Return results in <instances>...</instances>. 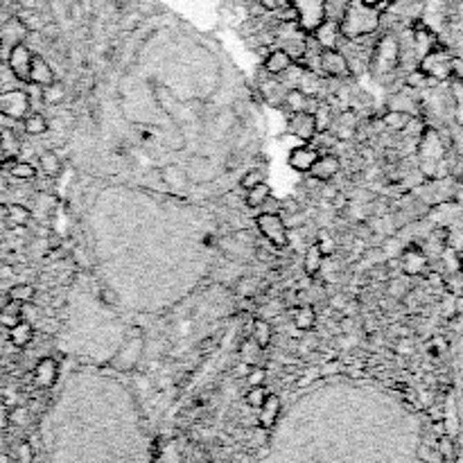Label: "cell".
<instances>
[{
  "label": "cell",
  "mask_w": 463,
  "mask_h": 463,
  "mask_svg": "<svg viewBox=\"0 0 463 463\" xmlns=\"http://www.w3.org/2000/svg\"><path fill=\"white\" fill-rule=\"evenodd\" d=\"M380 19H382V10L366 5L364 0H350L339 19L341 39L359 41L368 37V34H373L380 28Z\"/></svg>",
  "instance_id": "obj_1"
},
{
  "label": "cell",
  "mask_w": 463,
  "mask_h": 463,
  "mask_svg": "<svg viewBox=\"0 0 463 463\" xmlns=\"http://www.w3.org/2000/svg\"><path fill=\"white\" fill-rule=\"evenodd\" d=\"M291 7H294V12H296L298 30L307 34V37H312L316 28L328 19L325 0H291Z\"/></svg>",
  "instance_id": "obj_2"
},
{
  "label": "cell",
  "mask_w": 463,
  "mask_h": 463,
  "mask_svg": "<svg viewBox=\"0 0 463 463\" xmlns=\"http://www.w3.org/2000/svg\"><path fill=\"white\" fill-rule=\"evenodd\" d=\"M255 226H258L260 235L267 239L276 251H282V248L289 246V230L278 212H260V215L255 217Z\"/></svg>",
  "instance_id": "obj_3"
},
{
  "label": "cell",
  "mask_w": 463,
  "mask_h": 463,
  "mask_svg": "<svg viewBox=\"0 0 463 463\" xmlns=\"http://www.w3.org/2000/svg\"><path fill=\"white\" fill-rule=\"evenodd\" d=\"M32 111L30 93L23 89H12L0 93V114L10 120H23Z\"/></svg>",
  "instance_id": "obj_4"
},
{
  "label": "cell",
  "mask_w": 463,
  "mask_h": 463,
  "mask_svg": "<svg viewBox=\"0 0 463 463\" xmlns=\"http://www.w3.org/2000/svg\"><path fill=\"white\" fill-rule=\"evenodd\" d=\"M32 50L28 44H19L10 50L5 64L12 71V75L19 80L21 84H30V66H32Z\"/></svg>",
  "instance_id": "obj_5"
},
{
  "label": "cell",
  "mask_w": 463,
  "mask_h": 463,
  "mask_svg": "<svg viewBox=\"0 0 463 463\" xmlns=\"http://www.w3.org/2000/svg\"><path fill=\"white\" fill-rule=\"evenodd\" d=\"M319 73L332 77V80H344V77H348L350 75V66H348L346 55L341 53L339 48H334V50H321Z\"/></svg>",
  "instance_id": "obj_6"
},
{
  "label": "cell",
  "mask_w": 463,
  "mask_h": 463,
  "mask_svg": "<svg viewBox=\"0 0 463 463\" xmlns=\"http://www.w3.org/2000/svg\"><path fill=\"white\" fill-rule=\"evenodd\" d=\"M398 64V41L393 37H384L380 39V44L375 46V53H373V71L377 73H387V71H393Z\"/></svg>",
  "instance_id": "obj_7"
},
{
  "label": "cell",
  "mask_w": 463,
  "mask_h": 463,
  "mask_svg": "<svg viewBox=\"0 0 463 463\" xmlns=\"http://www.w3.org/2000/svg\"><path fill=\"white\" fill-rule=\"evenodd\" d=\"M287 131L291 136H296L298 140L303 143H310L314 136H316V122H314V116L310 111H298V114H291L289 118V125H287Z\"/></svg>",
  "instance_id": "obj_8"
},
{
  "label": "cell",
  "mask_w": 463,
  "mask_h": 463,
  "mask_svg": "<svg viewBox=\"0 0 463 463\" xmlns=\"http://www.w3.org/2000/svg\"><path fill=\"white\" fill-rule=\"evenodd\" d=\"M312 41L321 50H334L341 44V32H339V21L337 19H325L316 32L312 34Z\"/></svg>",
  "instance_id": "obj_9"
},
{
  "label": "cell",
  "mask_w": 463,
  "mask_h": 463,
  "mask_svg": "<svg viewBox=\"0 0 463 463\" xmlns=\"http://www.w3.org/2000/svg\"><path fill=\"white\" fill-rule=\"evenodd\" d=\"M339 170H341L339 156H334V154H319V158L314 161V165L307 174H310L312 179H316V181L328 183L339 174Z\"/></svg>",
  "instance_id": "obj_10"
},
{
  "label": "cell",
  "mask_w": 463,
  "mask_h": 463,
  "mask_svg": "<svg viewBox=\"0 0 463 463\" xmlns=\"http://www.w3.org/2000/svg\"><path fill=\"white\" fill-rule=\"evenodd\" d=\"M319 158V149H314L312 145H307V143H303L301 147H296V149H291L289 152V158H287V163H289V167L294 170V172H301V174H307L312 170V165H314V161Z\"/></svg>",
  "instance_id": "obj_11"
},
{
  "label": "cell",
  "mask_w": 463,
  "mask_h": 463,
  "mask_svg": "<svg viewBox=\"0 0 463 463\" xmlns=\"http://www.w3.org/2000/svg\"><path fill=\"white\" fill-rule=\"evenodd\" d=\"M53 82H57L53 66H50L41 55H32L30 84H34V87H41V89H44V87H50V84H53Z\"/></svg>",
  "instance_id": "obj_12"
},
{
  "label": "cell",
  "mask_w": 463,
  "mask_h": 463,
  "mask_svg": "<svg viewBox=\"0 0 463 463\" xmlns=\"http://www.w3.org/2000/svg\"><path fill=\"white\" fill-rule=\"evenodd\" d=\"M59 375V364L55 357H41L37 362V368H34V382L39 384L41 389H50L55 387Z\"/></svg>",
  "instance_id": "obj_13"
},
{
  "label": "cell",
  "mask_w": 463,
  "mask_h": 463,
  "mask_svg": "<svg viewBox=\"0 0 463 463\" xmlns=\"http://www.w3.org/2000/svg\"><path fill=\"white\" fill-rule=\"evenodd\" d=\"M420 73L434 75V77H439V80H443V77L450 73V59H445V55H441V53L425 55L423 62H420Z\"/></svg>",
  "instance_id": "obj_14"
},
{
  "label": "cell",
  "mask_w": 463,
  "mask_h": 463,
  "mask_svg": "<svg viewBox=\"0 0 463 463\" xmlns=\"http://www.w3.org/2000/svg\"><path fill=\"white\" fill-rule=\"evenodd\" d=\"M23 143L19 138V134L14 131V127H3L0 129V152H3L5 158H16L21 154Z\"/></svg>",
  "instance_id": "obj_15"
},
{
  "label": "cell",
  "mask_w": 463,
  "mask_h": 463,
  "mask_svg": "<svg viewBox=\"0 0 463 463\" xmlns=\"http://www.w3.org/2000/svg\"><path fill=\"white\" fill-rule=\"evenodd\" d=\"M323 248H321V244L319 242H314V244H310L305 248V255H303V271H305V276H310V278H314L316 273L321 271V267H323Z\"/></svg>",
  "instance_id": "obj_16"
},
{
  "label": "cell",
  "mask_w": 463,
  "mask_h": 463,
  "mask_svg": "<svg viewBox=\"0 0 463 463\" xmlns=\"http://www.w3.org/2000/svg\"><path fill=\"white\" fill-rule=\"evenodd\" d=\"M291 57L285 53L282 48L278 50H271V53L267 55V59H264V71H267V75H282L287 71V68H291Z\"/></svg>",
  "instance_id": "obj_17"
},
{
  "label": "cell",
  "mask_w": 463,
  "mask_h": 463,
  "mask_svg": "<svg viewBox=\"0 0 463 463\" xmlns=\"http://www.w3.org/2000/svg\"><path fill=\"white\" fill-rule=\"evenodd\" d=\"M7 332H10L7 334V339H10V344L14 348H28L32 344V339H34V325L28 323V321H19L12 330H7Z\"/></svg>",
  "instance_id": "obj_18"
},
{
  "label": "cell",
  "mask_w": 463,
  "mask_h": 463,
  "mask_svg": "<svg viewBox=\"0 0 463 463\" xmlns=\"http://www.w3.org/2000/svg\"><path fill=\"white\" fill-rule=\"evenodd\" d=\"M3 167H7V174L14 176L16 181H34V179H37V167L28 161H12L10 158L7 165H3Z\"/></svg>",
  "instance_id": "obj_19"
},
{
  "label": "cell",
  "mask_w": 463,
  "mask_h": 463,
  "mask_svg": "<svg viewBox=\"0 0 463 463\" xmlns=\"http://www.w3.org/2000/svg\"><path fill=\"white\" fill-rule=\"evenodd\" d=\"M39 170L50 179H57L62 174V158L57 156L55 149H46L39 154Z\"/></svg>",
  "instance_id": "obj_20"
},
{
  "label": "cell",
  "mask_w": 463,
  "mask_h": 463,
  "mask_svg": "<svg viewBox=\"0 0 463 463\" xmlns=\"http://www.w3.org/2000/svg\"><path fill=\"white\" fill-rule=\"evenodd\" d=\"M23 129H25V134H30V136H44L50 129V122H48V118L44 114H39V111H30V114L23 118Z\"/></svg>",
  "instance_id": "obj_21"
},
{
  "label": "cell",
  "mask_w": 463,
  "mask_h": 463,
  "mask_svg": "<svg viewBox=\"0 0 463 463\" xmlns=\"http://www.w3.org/2000/svg\"><path fill=\"white\" fill-rule=\"evenodd\" d=\"M278 414H280V398L273 396V393H267V398L260 405V420L262 425L267 427H273V423L278 420Z\"/></svg>",
  "instance_id": "obj_22"
},
{
  "label": "cell",
  "mask_w": 463,
  "mask_h": 463,
  "mask_svg": "<svg viewBox=\"0 0 463 463\" xmlns=\"http://www.w3.org/2000/svg\"><path fill=\"white\" fill-rule=\"evenodd\" d=\"M251 339H255L262 348H267L273 339V325L269 319H255L251 323Z\"/></svg>",
  "instance_id": "obj_23"
},
{
  "label": "cell",
  "mask_w": 463,
  "mask_h": 463,
  "mask_svg": "<svg viewBox=\"0 0 463 463\" xmlns=\"http://www.w3.org/2000/svg\"><path fill=\"white\" fill-rule=\"evenodd\" d=\"M32 210L23 203H10L7 206V224H12L16 228H23L25 224H30Z\"/></svg>",
  "instance_id": "obj_24"
},
{
  "label": "cell",
  "mask_w": 463,
  "mask_h": 463,
  "mask_svg": "<svg viewBox=\"0 0 463 463\" xmlns=\"http://www.w3.org/2000/svg\"><path fill=\"white\" fill-rule=\"evenodd\" d=\"M262 346L258 344L255 339H246L242 346H239V357H242V362L246 366H260V359H262Z\"/></svg>",
  "instance_id": "obj_25"
},
{
  "label": "cell",
  "mask_w": 463,
  "mask_h": 463,
  "mask_svg": "<svg viewBox=\"0 0 463 463\" xmlns=\"http://www.w3.org/2000/svg\"><path fill=\"white\" fill-rule=\"evenodd\" d=\"M314 323H316V312H314V307L310 305V303H303V305H298L296 307V312H294V325L298 330H312L314 328Z\"/></svg>",
  "instance_id": "obj_26"
},
{
  "label": "cell",
  "mask_w": 463,
  "mask_h": 463,
  "mask_svg": "<svg viewBox=\"0 0 463 463\" xmlns=\"http://www.w3.org/2000/svg\"><path fill=\"white\" fill-rule=\"evenodd\" d=\"M64 100H66V89H64V84L53 82V84H50V87H44V89H41V102H44L46 107L64 105Z\"/></svg>",
  "instance_id": "obj_27"
},
{
  "label": "cell",
  "mask_w": 463,
  "mask_h": 463,
  "mask_svg": "<svg viewBox=\"0 0 463 463\" xmlns=\"http://www.w3.org/2000/svg\"><path fill=\"white\" fill-rule=\"evenodd\" d=\"M307 102H310V98H307L301 89H287L285 98H282V105H287V109L291 111V114L307 111Z\"/></svg>",
  "instance_id": "obj_28"
},
{
  "label": "cell",
  "mask_w": 463,
  "mask_h": 463,
  "mask_svg": "<svg viewBox=\"0 0 463 463\" xmlns=\"http://www.w3.org/2000/svg\"><path fill=\"white\" fill-rule=\"evenodd\" d=\"M7 296H10V301H16V303H30L37 298V287H34L32 282H21V285H12L10 291H7Z\"/></svg>",
  "instance_id": "obj_29"
},
{
  "label": "cell",
  "mask_w": 463,
  "mask_h": 463,
  "mask_svg": "<svg viewBox=\"0 0 463 463\" xmlns=\"http://www.w3.org/2000/svg\"><path fill=\"white\" fill-rule=\"evenodd\" d=\"M269 194H271V188L262 181L255 188H251V190H246V206L248 208H262V203L269 199Z\"/></svg>",
  "instance_id": "obj_30"
},
{
  "label": "cell",
  "mask_w": 463,
  "mask_h": 463,
  "mask_svg": "<svg viewBox=\"0 0 463 463\" xmlns=\"http://www.w3.org/2000/svg\"><path fill=\"white\" fill-rule=\"evenodd\" d=\"M312 116H314V122H316V134L330 131L334 116H332V109L328 105H323V102H321V105L316 107V111H312Z\"/></svg>",
  "instance_id": "obj_31"
},
{
  "label": "cell",
  "mask_w": 463,
  "mask_h": 463,
  "mask_svg": "<svg viewBox=\"0 0 463 463\" xmlns=\"http://www.w3.org/2000/svg\"><path fill=\"white\" fill-rule=\"evenodd\" d=\"M380 122L387 127L389 131H402V129H407L409 118H407V114H402V111H391L389 109V114H384V118L380 120Z\"/></svg>",
  "instance_id": "obj_32"
},
{
  "label": "cell",
  "mask_w": 463,
  "mask_h": 463,
  "mask_svg": "<svg viewBox=\"0 0 463 463\" xmlns=\"http://www.w3.org/2000/svg\"><path fill=\"white\" fill-rule=\"evenodd\" d=\"M19 19H21V23L25 25V28H28V32H41L46 28V21L41 19V14L34 12V10H21Z\"/></svg>",
  "instance_id": "obj_33"
},
{
  "label": "cell",
  "mask_w": 463,
  "mask_h": 463,
  "mask_svg": "<svg viewBox=\"0 0 463 463\" xmlns=\"http://www.w3.org/2000/svg\"><path fill=\"white\" fill-rule=\"evenodd\" d=\"M402 267H405L407 273H420V269L425 267V255L418 253V251H407L405 255H402Z\"/></svg>",
  "instance_id": "obj_34"
},
{
  "label": "cell",
  "mask_w": 463,
  "mask_h": 463,
  "mask_svg": "<svg viewBox=\"0 0 463 463\" xmlns=\"http://www.w3.org/2000/svg\"><path fill=\"white\" fill-rule=\"evenodd\" d=\"M21 321H28V323H37V321H41V316H44V312H41V307L37 305V303H21Z\"/></svg>",
  "instance_id": "obj_35"
},
{
  "label": "cell",
  "mask_w": 463,
  "mask_h": 463,
  "mask_svg": "<svg viewBox=\"0 0 463 463\" xmlns=\"http://www.w3.org/2000/svg\"><path fill=\"white\" fill-rule=\"evenodd\" d=\"M262 181H264V176L260 170H248V172H244V176L239 179V185H242L244 190H251V188H255Z\"/></svg>",
  "instance_id": "obj_36"
},
{
  "label": "cell",
  "mask_w": 463,
  "mask_h": 463,
  "mask_svg": "<svg viewBox=\"0 0 463 463\" xmlns=\"http://www.w3.org/2000/svg\"><path fill=\"white\" fill-rule=\"evenodd\" d=\"M258 280L255 278H244V280H239V285H237V294L239 296H244V298H248V296H255L258 294Z\"/></svg>",
  "instance_id": "obj_37"
},
{
  "label": "cell",
  "mask_w": 463,
  "mask_h": 463,
  "mask_svg": "<svg viewBox=\"0 0 463 463\" xmlns=\"http://www.w3.org/2000/svg\"><path fill=\"white\" fill-rule=\"evenodd\" d=\"M264 398H267V389L262 387H251V391H248V396H246V400H248V405L251 407H258L260 409V405L264 402Z\"/></svg>",
  "instance_id": "obj_38"
},
{
  "label": "cell",
  "mask_w": 463,
  "mask_h": 463,
  "mask_svg": "<svg viewBox=\"0 0 463 463\" xmlns=\"http://www.w3.org/2000/svg\"><path fill=\"white\" fill-rule=\"evenodd\" d=\"M267 380V371H264L262 366H251V371H248V384L251 387H260Z\"/></svg>",
  "instance_id": "obj_39"
},
{
  "label": "cell",
  "mask_w": 463,
  "mask_h": 463,
  "mask_svg": "<svg viewBox=\"0 0 463 463\" xmlns=\"http://www.w3.org/2000/svg\"><path fill=\"white\" fill-rule=\"evenodd\" d=\"M100 298H102V303L109 305V307H116V305H118V294H116V291L111 289V287H102Z\"/></svg>",
  "instance_id": "obj_40"
},
{
  "label": "cell",
  "mask_w": 463,
  "mask_h": 463,
  "mask_svg": "<svg viewBox=\"0 0 463 463\" xmlns=\"http://www.w3.org/2000/svg\"><path fill=\"white\" fill-rule=\"evenodd\" d=\"M450 73H454L459 77V80H463V59H452V62H450Z\"/></svg>",
  "instance_id": "obj_41"
},
{
  "label": "cell",
  "mask_w": 463,
  "mask_h": 463,
  "mask_svg": "<svg viewBox=\"0 0 463 463\" xmlns=\"http://www.w3.org/2000/svg\"><path fill=\"white\" fill-rule=\"evenodd\" d=\"M10 418L14 420V423H25V420H28V409H14L12 414H10Z\"/></svg>",
  "instance_id": "obj_42"
},
{
  "label": "cell",
  "mask_w": 463,
  "mask_h": 463,
  "mask_svg": "<svg viewBox=\"0 0 463 463\" xmlns=\"http://www.w3.org/2000/svg\"><path fill=\"white\" fill-rule=\"evenodd\" d=\"M348 203V199H346V194H341V192H337V194H332V206L334 208H344V206Z\"/></svg>",
  "instance_id": "obj_43"
},
{
  "label": "cell",
  "mask_w": 463,
  "mask_h": 463,
  "mask_svg": "<svg viewBox=\"0 0 463 463\" xmlns=\"http://www.w3.org/2000/svg\"><path fill=\"white\" fill-rule=\"evenodd\" d=\"M7 190H10V174L0 172V194H5Z\"/></svg>",
  "instance_id": "obj_44"
},
{
  "label": "cell",
  "mask_w": 463,
  "mask_h": 463,
  "mask_svg": "<svg viewBox=\"0 0 463 463\" xmlns=\"http://www.w3.org/2000/svg\"><path fill=\"white\" fill-rule=\"evenodd\" d=\"M366 5H371V7H377V10H382L384 5L387 3H391V0H364Z\"/></svg>",
  "instance_id": "obj_45"
},
{
  "label": "cell",
  "mask_w": 463,
  "mask_h": 463,
  "mask_svg": "<svg viewBox=\"0 0 463 463\" xmlns=\"http://www.w3.org/2000/svg\"><path fill=\"white\" fill-rule=\"evenodd\" d=\"M215 346H217V339H215V337H208V339H206L203 344H201V350H210V348H215Z\"/></svg>",
  "instance_id": "obj_46"
},
{
  "label": "cell",
  "mask_w": 463,
  "mask_h": 463,
  "mask_svg": "<svg viewBox=\"0 0 463 463\" xmlns=\"http://www.w3.org/2000/svg\"><path fill=\"white\" fill-rule=\"evenodd\" d=\"M7 420H10V414H7V409L0 405V427H5Z\"/></svg>",
  "instance_id": "obj_47"
},
{
  "label": "cell",
  "mask_w": 463,
  "mask_h": 463,
  "mask_svg": "<svg viewBox=\"0 0 463 463\" xmlns=\"http://www.w3.org/2000/svg\"><path fill=\"white\" fill-rule=\"evenodd\" d=\"M273 3H276V12H278V10H282V7H289L291 0H273Z\"/></svg>",
  "instance_id": "obj_48"
},
{
  "label": "cell",
  "mask_w": 463,
  "mask_h": 463,
  "mask_svg": "<svg viewBox=\"0 0 463 463\" xmlns=\"http://www.w3.org/2000/svg\"><path fill=\"white\" fill-rule=\"evenodd\" d=\"M0 219H7V206L0 203Z\"/></svg>",
  "instance_id": "obj_49"
},
{
  "label": "cell",
  "mask_w": 463,
  "mask_h": 463,
  "mask_svg": "<svg viewBox=\"0 0 463 463\" xmlns=\"http://www.w3.org/2000/svg\"><path fill=\"white\" fill-rule=\"evenodd\" d=\"M239 3H244V5H248V7H253V5H260V0H239Z\"/></svg>",
  "instance_id": "obj_50"
},
{
  "label": "cell",
  "mask_w": 463,
  "mask_h": 463,
  "mask_svg": "<svg viewBox=\"0 0 463 463\" xmlns=\"http://www.w3.org/2000/svg\"><path fill=\"white\" fill-rule=\"evenodd\" d=\"M3 64H5V59H3V55H0V66H3Z\"/></svg>",
  "instance_id": "obj_51"
},
{
  "label": "cell",
  "mask_w": 463,
  "mask_h": 463,
  "mask_svg": "<svg viewBox=\"0 0 463 463\" xmlns=\"http://www.w3.org/2000/svg\"><path fill=\"white\" fill-rule=\"evenodd\" d=\"M0 3H5V0H0Z\"/></svg>",
  "instance_id": "obj_52"
}]
</instances>
